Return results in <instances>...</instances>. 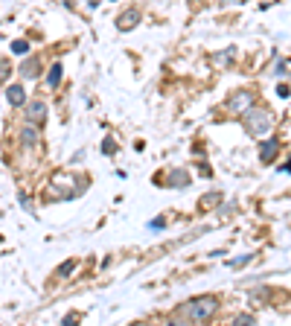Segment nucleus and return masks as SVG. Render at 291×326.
<instances>
[{
	"instance_id": "nucleus-1",
	"label": "nucleus",
	"mask_w": 291,
	"mask_h": 326,
	"mask_svg": "<svg viewBox=\"0 0 291 326\" xmlns=\"http://www.w3.org/2000/svg\"><path fill=\"white\" fill-rule=\"evenodd\" d=\"M213 312H216V300L213 297H198V300H189L184 306H178L172 321L175 324H204Z\"/></svg>"
},
{
	"instance_id": "nucleus-2",
	"label": "nucleus",
	"mask_w": 291,
	"mask_h": 326,
	"mask_svg": "<svg viewBox=\"0 0 291 326\" xmlns=\"http://www.w3.org/2000/svg\"><path fill=\"white\" fill-rule=\"evenodd\" d=\"M242 117H245V128H248L251 134H265V131L271 128V114H268L265 108H248Z\"/></svg>"
},
{
	"instance_id": "nucleus-3",
	"label": "nucleus",
	"mask_w": 291,
	"mask_h": 326,
	"mask_svg": "<svg viewBox=\"0 0 291 326\" xmlns=\"http://www.w3.org/2000/svg\"><path fill=\"white\" fill-rule=\"evenodd\" d=\"M23 114H26V122H44L47 120V102L44 99H32V102H26Z\"/></svg>"
},
{
	"instance_id": "nucleus-4",
	"label": "nucleus",
	"mask_w": 291,
	"mask_h": 326,
	"mask_svg": "<svg viewBox=\"0 0 291 326\" xmlns=\"http://www.w3.org/2000/svg\"><path fill=\"white\" fill-rule=\"evenodd\" d=\"M140 20V9H125L120 17H117V29L120 32H128V29H134Z\"/></svg>"
},
{
	"instance_id": "nucleus-5",
	"label": "nucleus",
	"mask_w": 291,
	"mask_h": 326,
	"mask_svg": "<svg viewBox=\"0 0 291 326\" xmlns=\"http://www.w3.org/2000/svg\"><path fill=\"white\" fill-rule=\"evenodd\" d=\"M251 102H254V93H251V90H242V93H236V96L230 99V111H233V114H245V111L251 108Z\"/></svg>"
},
{
	"instance_id": "nucleus-6",
	"label": "nucleus",
	"mask_w": 291,
	"mask_h": 326,
	"mask_svg": "<svg viewBox=\"0 0 291 326\" xmlns=\"http://www.w3.org/2000/svg\"><path fill=\"white\" fill-rule=\"evenodd\" d=\"M20 143H23V146H29V149L41 143V134H38V128H35V122H29V125H23V128H20Z\"/></svg>"
},
{
	"instance_id": "nucleus-7",
	"label": "nucleus",
	"mask_w": 291,
	"mask_h": 326,
	"mask_svg": "<svg viewBox=\"0 0 291 326\" xmlns=\"http://www.w3.org/2000/svg\"><path fill=\"white\" fill-rule=\"evenodd\" d=\"M6 99H9V105H15V108L26 105V90H23V85H12V87H6Z\"/></svg>"
},
{
	"instance_id": "nucleus-8",
	"label": "nucleus",
	"mask_w": 291,
	"mask_h": 326,
	"mask_svg": "<svg viewBox=\"0 0 291 326\" xmlns=\"http://www.w3.org/2000/svg\"><path fill=\"white\" fill-rule=\"evenodd\" d=\"M38 73H41V61H38V58H26L23 67H20V76H23V79H35Z\"/></svg>"
},
{
	"instance_id": "nucleus-9",
	"label": "nucleus",
	"mask_w": 291,
	"mask_h": 326,
	"mask_svg": "<svg viewBox=\"0 0 291 326\" xmlns=\"http://www.w3.org/2000/svg\"><path fill=\"white\" fill-rule=\"evenodd\" d=\"M166 181H169V187H187V184H189V175L184 169H175V172H169V178H166Z\"/></svg>"
},
{
	"instance_id": "nucleus-10",
	"label": "nucleus",
	"mask_w": 291,
	"mask_h": 326,
	"mask_svg": "<svg viewBox=\"0 0 291 326\" xmlns=\"http://www.w3.org/2000/svg\"><path fill=\"white\" fill-rule=\"evenodd\" d=\"M61 73H64V70H61V64H52L50 73H47V85H50V87H58V82H61Z\"/></svg>"
},
{
	"instance_id": "nucleus-11",
	"label": "nucleus",
	"mask_w": 291,
	"mask_h": 326,
	"mask_svg": "<svg viewBox=\"0 0 291 326\" xmlns=\"http://www.w3.org/2000/svg\"><path fill=\"white\" fill-rule=\"evenodd\" d=\"M277 149H280V140H268V143H262V160L268 163V160L274 157Z\"/></svg>"
},
{
	"instance_id": "nucleus-12",
	"label": "nucleus",
	"mask_w": 291,
	"mask_h": 326,
	"mask_svg": "<svg viewBox=\"0 0 291 326\" xmlns=\"http://www.w3.org/2000/svg\"><path fill=\"white\" fill-rule=\"evenodd\" d=\"M233 58V50H227V52H219V55H213V64H219V67H224L227 61Z\"/></svg>"
},
{
	"instance_id": "nucleus-13",
	"label": "nucleus",
	"mask_w": 291,
	"mask_h": 326,
	"mask_svg": "<svg viewBox=\"0 0 291 326\" xmlns=\"http://www.w3.org/2000/svg\"><path fill=\"white\" fill-rule=\"evenodd\" d=\"M73 271H76V262H64V265H58V271H55V277L73 274Z\"/></svg>"
},
{
	"instance_id": "nucleus-14",
	"label": "nucleus",
	"mask_w": 291,
	"mask_h": 326,
	"mask_svg": "<svg viewBox=\"0 0 291 326\" xmlns=\"http://www.w3.org/2000/svg\"><path fill=\"white\" fill-rule=\"evenodd\" d=\"M12 52H17V55H26V52H29V44H26V41H15V44H12Z\"/></svg>"
},
{
	"instance_id": "nucleus-15",
	"label": "nucleus",
	"mask_w": 291,
	"mask_h": 326,
	"mask_svg": "<svg viewBox=\"0 0 291 326\" xmlns=\"http://www.w3.org/2000/svg\"><path fill=\"white\" fill-rule=\"evenodd\" d=\"M9 73H12V64L3 58V61H0V82H6V79H9Z\"/></svg>"
},
{
	"instance_id": "nucleus-16",
	"label": "nucleus",
	"mask_w": 291,
	"mask_h": 326,
	"mask_svg": "<svg viewBox=\"0 0 291 326\" xmlns=\"http://www.w3.org/2000/svg\"><path fill=\"white\" fill-rule=\"evenodd\" d=\"M254 257V254H245V257H239V259H233V262H230V265H233V268H239V265H245V262H248V259Z\"/></svg>"
},
{
	"instance_id": "nucleus-17",
	"label": "nucleus",
	"mask_w": 291,
	"mask_h": 326,
	"mask_svg": "<svg viewBox=\"0 0 291 326\" xmlns=\"http://www.w3.org/2000/svg\"><path fill=\"white\" fill-rule=\"evenodd\" d=\"M277 96H280V99H286V96H289V87L280 85V87H277Z\"/></svg>"
},
{
	"instance_id": "nucleus-18",
	"label": "nucleus",
	"mask_w": 291,
	"mask_h": 326,
	"mask_svg": "<svg viewBox=\"0 0 291 326\" xmlns=\"http://www.w3.org/2000/svg\"><path fill=\"white\" fill-rule=\"evenodd\" d=\"M102 152H105V155H111V152H114V143H111V140H105V143H102Z\"/></svg>"
},
{
	"instance_id": "nucleus-19",
	"label": "nucleus",
	"mask_w": 291,
	"mask_h": 326,
	"mask_svg": "<svg viewBox=\"0 0 291 326\" xmlns=\"http://www.w3.org/2000/svg\"><path fill=\"white\" fill-rule=\"evenodd\" d=\"M224 3H242V0H224Z\"/></svg>"
}]
</instances>
